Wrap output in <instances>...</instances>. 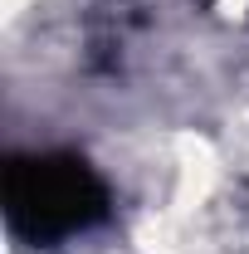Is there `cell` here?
Returning <instances> with one entry per match:
<instances>
[{
  "instance_id": "6da1fadb",
  "label": "cell",
  "mask_w": 249,
  "mask_h": 254,
  "mask_svg": "<svg viewBox=\"0 0 249 254\" xmlns=\"http://www.w3.org/2000/svg\"><path fill=\"white\" fill-rule=\"evenodd\" d=\"M5 220L30 245H63L108 220V186L78 152H25L5 166Z\"/></svg>"
}]
</instances>
